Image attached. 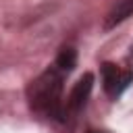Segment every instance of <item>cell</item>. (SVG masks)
<instances>
[{
  "label": "cell",
  "mask_w": 133,
  "mask_h": 133,
  "mask_svg": "<svg viewBox=\"0 0 133 133\" xmlns=\"http://www.w3.org/2000/svg\"><path fill=\"white\" fill-rule=\"evenodd\" d=\"M100 75H102V87H104L106 96L112 98V100H116V98L129 87V83L133 81V71H125V73H123V71H121L116 64H112V62H102Z\"/></svg>",
  "instance_id": "3957f363"
},
{
  "label": "cell",
  "mask_w": 133,
  "mask_h": 133,
  "mask_svg": "<svg viewBox=\"0 0 133 133\" xmlns=\"http://www.w3.org/2000/svg\"><path fill=\"white\" fill-rule=\"evenodd\" d=\"M129 17H133V0H121V2H116V4L108 10V15L104 17V29L108 31V29L121 25L123 21H127Z\"/></svg>",
  "instance_id": "277c9868"
},
{
  "label": "cell",
  "mask_w": 133,
  "mask_h": 133,
  "mask_svg": "<svg viewBox=\"0 0 133 133\" xmlns=\"http://www.w3.org/2000/svg\"><path fill=\"white\" fill-rule=\"evenodd\" d=\"M64 73L50 64L46 71H42L35 79L29 81L25 96L31 112L56 121L62 125V91H64Z\"/></svg>",
  "instance_id": "6da1fadb"
},
{
  "label": "cell",
  "mask_w": 133,
  "mask_h": 133,
  "mask_svg": "<svg viewBox=\"0 0 133 133\" xmlns=\"http://www.w3.org/2000/svg\"><path fill=\"white\" fill-rule=\"evenodd\" d=\"M91 89H94V75L91 73H83L75 81V85L71 87L66 100L62 102V125H66V123L77 118V114L85 108Z\"/></svg>",
  "instance_id": "7a4b0ae2"
},
{
  "label": "cell",
  "mask_w": 133,
  "mask_h": 133,
  "mask_svg": "<svg viewBox=\"0 0 133 133\" xmlns=\"http://www.w3.org/2000/svg\"><path fill=\"white\" fill-rule=\"evenodd\" d=\"M85 133H106V131H96V129H87Z\"/></svg>",
  "instance_id": "8992f818"
},
{
  "label": "cell",
  "mask_w": 133,
  "mask_h": 133,
  "mask_svg": "<svg viewBox=\"0 0 133 133\" xmlns=\"http://www.w3.org/2000/svg\"><path fill=\"white\" fill-rule=\"evenodd\" d=\"M52 64L58 66L64 75H69V73L77 66V50H75L73 46H62V48L58 50V54H56V58H54Z\"/></svg>",
  "instance_id": "5b68a950"
}]
</instances>
